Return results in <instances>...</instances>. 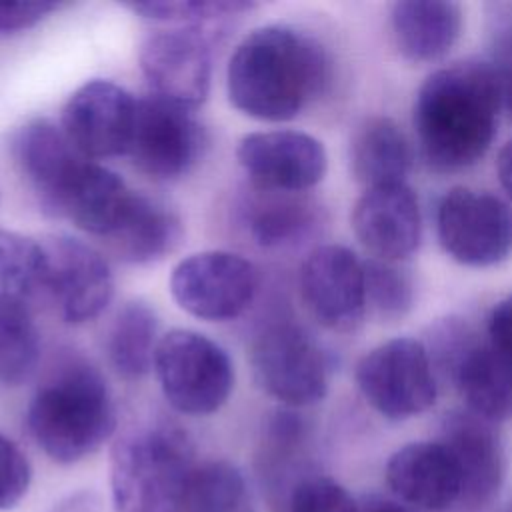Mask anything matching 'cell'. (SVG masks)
<instances>
[{
  "label": "cell",
  "mask_w": 512,
  "mask_h": 512,
  "mask_svg": "<svg viewBox=\"0 0 512 512\" xmlns=\"http://www.w3.org/2000/svg\"><path fill=\"white\" fill-rule=\"evenodd\" d=\"M208 146L204 126L192 110L152 94L138 98L128 156L146 176L162 182L186 176Z\"/></svg>",
  "instance_id": "8fae6325"
},
{
  "label": "cell",
  "mask_w": 512,
  "mask_h": 512,
  "mask_svg": "<svg viewBox=\"0 0 512 512\" xmlns=\"http://www.w3.org/2000/svg\"><path fill=\"white\" fill-rule=\"evenodd\" d=\"M454 382L474 416L492 424L512 418V362L490 344L460 350Z\"/></svg>",
  "instance_id": "603a6c76"
},
{
  "label": "cell",
  "mask_w": 512,
  "mask_h": 512,
  "mask_svg": "<svg viewBox=\"0 0 512 512\" xmlns=\"http://www.w3.org/2000/svg\"><path fill=\"white\" fill-rule=\"evenodd\" d=\"M236 160L250 186L274 192H306L326 174L324 144L312 134L280 128L250 132L236 146Z\"/></svg>",
  "instance_id": "5bb4252c"
},
{
  "label": "cell",
  "mask_w": 512,
  "mask_h": 512,
  "mask_svg": "<svg viewBox=\"0 0 512 512\" xmlns=\"http://www.w3.org/2000/svg\"><path fill=\"white\" fill-rule=\"evenodd\" d=\"M256 266L228 250H202L180 260L170 274L174 302L194 318L228 322L238 318L258 292Z\"/></svg>",
  "instance_id": "ba28073f"
},
{
  "label": "cell",
  "mask_w": 512,
  "mask_h": 512,
  "mask_svg": "<svg viewBox=\"0 0 512 512\" xmlns=\"http://www.w3.org/2000/svg\"><path fill=\"white\" fill-rule=\"evenodd\" d=\"M138 62L152 96L186 110L206 102L212 54L202 28L172 26L152 32L140 46Z\"/></svg>",
  "instance_id": "7c38bea8"
},
{
  "label": "cell",
  "mask_w": 512,
  "mask_h": 512,
  "mask_svg": "<svg viewBox=\"0 0 512 512\" xmlns=\"http://www.w3.org/2000/svg\"><path fill=\"white\" fill-rule=\"evenodd\" d=\"M398 52L410 62H434L446 56L462 32V8L442 0H404L390 12Z\"/></svg>",
  "instance_id": "7402d4cb"
},
{
  "label": "cell",
  "mask_w": 512,
  "mask_h": 512,
  "mask_svg": "<svg viewBox=\"0 0 512 512\" xmlns=\"http://www.w3.org/2000/svg\"><path fill=\"white\" fill-rule=\"evenodd\" d=\"M496 174L498 180L502 184V188L506 190V194L512 198V140L506 142L496 158Z\"/></svg>",
  "instance_id": "d590c367"
},
{
  "label": "cell",
  "mask_w": 512,
  "mask_h": 512,
  "mask_svg": "<svg viewBox=\"0 0 512 512\" xmlns=\"http://www.w3.org/2000/svg\"><path fill=\"white\" fill-rule=\"evenodd\" d=\"M134 190L106 166L86 160L60 198L54 216L70 220L86 234L108 238L120 226Z\"/></svg>",
  "instance_id": "44dd1931"
},
{
  "label": "cell",
  "mask_w": 512,
  "mask_h": 512,
  "mask_svg": "<svg viewBox=\"0 0 512 512\" xmlns=\"http://www.w3.org/2000/svg\"><path fill=\"white\" fill-rule=\"evenodd\" d=\"M40 332L26 298L0 294V386L16 388L36 370Z\"/></svg>",
  "instance_id": "4316f807"
},
{
  "label": "cell",
  "mask_w": 512,
  "mask_h": 512,
  "mask_svg": "<svg viewBox=\"0 0 512 512\" xmlns=\"http://www.w3.org/2000/svg\"><path fill=\"white\" fill-rule=\"evenodd\" d=\"M138 98L112 80L94 78L76 88L62 108L66 138L86 158L128 154Z\"/></svg>",
  "instance_id": "4fadbf2b"
},
{
  "label": "cell",
  "mask_w": 512,
  "mask_h": 512,
  "mask_svg": "<svg viewBox=\"0 0 512 512\" xmlns=\"http://www.w3.org/2000/svg\"><path fill=\"white\" fill-rule=\"evenodd\" d=\"M38 242L42 248L40 288L50 296L62 320L82 324L100 316L114 296L108 260L74 236L52 234Z\"/></svg>",
  "instance_id": "30bf717a"
},
{
  "label": "cell",
  "mask_w": 512,
  "mask_h": 512,
  "mask_svg": "<svg viewBox=\"0 0 512 512\" xmlns=\"http://www.w3.org/2000/svg\"><path fill=\"white\" fill-rule=\"evenodd\" d=\"M436 234L444 252L464 266L500 264L512 254V208L494 194L456 186L438 204Z\"/></svg>",
  "instance_id": "9c48e42d"
},
{
  "label": "cell",
  "mask_w": 512,
  "mask_h": 512,
  "mask_svg": "<svg viewBox=\"0 0 512 512\" xmlns=\"http://www.w3.org/2000/svg\"><path fill=\"white\" fill-rule=\"evenodd\" d=\"M300 294L308 312L326 328H356L366 312L364 262L346 246L314 248L300 268Z\"/></svg>",
  "instance_id": "9a60e30c"
},
{
  "label": "cell",
  "mask_w": 512,
  "mask_h": 512,
  "mask_svg": "<svg viewBox=\"0 0 512 512\" xmlns=\"http://www.w3.org/2000/svg\"><path fill=\"white\" fill-rule=\"evenodd\" d=\"M182 238L180 218L164 202L134 192L120 226L108 236L112 252L128 264H152L170 254Z\"/></svg>",
  "instance_id": "cb8c5ba5"
},
{
  "label": "cell",
  "mask_w": 512,
  "mask_h": 512,
  "mask_svg": "<svg viewBox=\"0 0 512 512\" xmlns=\"http://www.w3.org/2000/svg\"><path fill=\"white\" fill-rule=\"evenodd\" d=\"M354 376L364 400L388 420L414 418L436 402L432 362L416 338H392L372 348Z\"/></svg>",
  "instance_id": "52a82bcc"
},
{
  "label": "cell",
  "mask_w": 512,
  "mask_h": 512,
  "mask_svg": "<svg viewBox=\"0 0 512 512\" xmlns=\"http://www.w3.org/2000/svg\"><path fill=\"white\" fill-rule=\"evenodd\" d=\"M412 150L392 118H364L350 140V168L366 188L406 182Z\"/></svg>",
  "instance_id": "d4e9b609"
},
{
  "label": "cell",
  "mask_w": 512,
  "mask_h": 512,
  "mask_svg": "<svg viewBox=\"0 0 512 512\" xmlns=\"http://www.w3.org/2000/svg\"><path fill=\"white\" fill-rule=\"evenodd\" d=\"M256 4L242 0H178V2H132L128 10L144 20L162 22L168 26H194L204 28L212 22L238 18L250 12Z\"/></svg>",
  "instance_id": "f1b7e54d"
},
{
  "label": "cell",
  "mask_w": 512,
  "mask_h": 512,
  "mask_svg": "<svg viewBox=\"0 0 512 512\" xmlns=\"http://www.w3.org/2000/svg\"><path fill=\"white\" fill-rule=\"evenodd\" d=\"M250 366L260 388L288 408L320 402L328 392V360L298 324H268L250 346Z\"/></svg>",
  "instance_id": "8992f818"
},
{
  "label": "cell",
  "mask_w": 512,
  "mask_h": 512,
  "mask_svg": "<svg viewBox=\"0 0 512 512\" xmlns=\"http://www.w3.org/2000/svg\"><path fill=\"white\" fill-rule=\"evenodd\" d=\"M26 426L54 462L72 464L90 456L116 430V410L104 376L84 362L62 366L34 392Z\"/></svg>",
  "instance_id": "3957f363"
},
{
  "label": "cell",
  "mask_w": 512,
  "mask_h": 512,
  "mask_svg": "<svg viewBox=\"0 0 512 512\" xmlns=\"http://www.w3.org/2000/svg\"><path fill=\"white\" fill-rule=\"evenodd\" d=\"M288 512H356V504L336 480L308 476L290 490Z\"/></svg>",
  "instance_id": "1f68e13d"
},
{
  "label": "cell",
  "mask_w": 512,
  "mask_h": 512,
  "mask_svg": "<svg viewBox=\"0 0 512 512\" xmlns=\"http://www.w3.org/2000/svg\"><path fill=\"white\" fill-rule=\"evenodd\" d=\"M502 108V74L480 60L432 72L414 102L424 160L438 172L474 166L492 146Z\"/></svg>",
  "instance_id": "7a4b0ae2"
},
{
  "label": "cell",
  "mask_w": 512,
  "mask_h": 512,
  "mask_svg": "<svg viewBox=\"0 0 512 512\" xmlns=\"http://www.w3.org/2000/svg\"><path fill=\"white\" fill-rule=\"evenodd\" d=\"M62 4L54 0H0V34L34 28Z\"/></svg>",
  "instance_id": "836d02e7"
},
{
  "label": "cell",
  "mask_w": 512,
  "mask_h": 512,
  "mask_svg": "<svg viewBox=\"0 0 512 512\" xmlns=\"http://www.w3.org/2000/svg\"><path fill=\"white\" fill-rule=\"evenodd\" d=\"M244 496L242 472L232 462L208 460L194 466L180 512H240Z\"/></svg>",
  "instance_id": "83f0119b"
},
{
  "label": "cell",
  "mask_w": 512,
  "mask_h": 512,
  "mask_svg": "<svg viewBox=\"0 0 512 512\" xmlns=\"http://www.w3.org/2000/svg\"><path fill=\"white\" fill-rule=\"evenodd\" d=\"M370 512H416V510L398 502H378Z\"/></svg>",
  "instance_id": "74e56055"
},
{
  "label": "cell",
  "mask_w": 512,
  "mask_h": 512,
  "mask_svg": "<svg viewBox=\"0 0 512 512\" xmlns=\"http://www.w3.org/2000/svg\"><path fill=\"white\" fill-rule=\"evenodd\" d=\"M488 344L512 362V294L500 300L488 316Z\"/></svg>",
  "instance_id": "e575fe53"
},
{
  "label": "cell",
  "mask_w": 512,
  "mask_h": 512,
  "mask_svg": "<svg viewBox=\"0 0 512 512\" xmlns=\"http://www.w3.org/2000/svg\"><path fill=\"white\" fill-rule=\"evenodd\" d=\"M242 226L260 248H290L322 224V206L306 192H274L252 186L240 204Z\"/></svg>",
  "instance_id": "ffe728a7"
},
{
  "label": "cell",
  "mask_w": 512,
  "mask_h": 512,
  "mask_svg": "<svg viewBox=\"0 0 512 512\" xmlns=\"http://www.w3.org/2000/svg\"><path fill=\"white\" fill-rule=\"evenodd\" d=\"M194 450L168 422L126 430L112 448L110 486L116 512H180Z\"/></svg>",
  "instance_id": "277c9868"
},
{
  "label": "cell",
  "mask_w": 512,
  "mask_h": 512,
  "mask_svg": "<svg viewBox=\"0 0 512 512\" xmlns=\"http://www.w3.org/2000/svg\"><path fill=\"white\" fill-rule=\"evenodd\" d=\"M440 442L452 454L460 478L462 500L482 506L494 498L504 478V450L492 422L472 412H452L442 422Z\"/></svg>",
  "instance_id": "d6986e66"
},
{
  "label": "cell",
  "mask_w": 512,
  "mask_h": 512,
  "mask_svg": "<svg viewBox=\"0 0 512 512\" xmlns=\"http://www.w3.org/2000/svg\"><path fill=\"white\" fill-rule=\"evenodd\" d=\"M500 74H502V106H506L512 116V64L506 72H500Z\"/></svg>",
  "instance_id": "8d00e7d4"
},
{
  "label": "cell",
  "mask_w": 512,
  "mask_h": 512,
  "mask_svg": "<svg viewBox=\"0 0 512 512\" xmlns=\"http://www.w3.org/2000/svg\"><path fill=\"white\" fill-rule=\"evenodd\" d=\"M160 342L158 314L146 300L124 302L106 336V352L112 368L126 380H138L154 368Z\"/></svg>",
  "instance_id": "484cf974"
},
{
  "label": "cell",
  "mask_w": 512,
  "mask_h": 512,
  "mask_svg": "<svg viewBox=\"0 0 512 512\" xmlns=\"http://www.w3.org/2000/svg\"><path fill=\"white\" fill-rule=\"evenodd\" d=\"M330 82V58L310 34L262 26L234 48L226 66L230 104L262 122L296 118Z\"/></svg>",
  "instance_id": "6da1fadb"
},
{
  "label": "cell",
  "mask_w": 512,
  "mask_h": 512,
  "mask_svg": "<svg viewBox=\"0 0 512 512\" xmlns=\"http://www.w3.org/2000/svg\"><path fill=\"white\" fill-rule=\"evenodd\" d=\"M386 482L406 504L432 512L446 510L462 496L458 466L440 440L398 448L386 464Z\"/></svg>",
  "instance_id": "ac0fdd59"
},
{
  "label": "cell",
  "mask_w": 512,
  "mask_h": 512,
  "mask_svg": "<svg viewBox=\"0 0 512 512\" xmlns=\"http://www.w3.org/2000/svg\"><path fill=\"white\" fill-rule=\"evenodd\" d=\"M154 372L166 402L180 414L218 412L234 388L228 352L202 332L174 328L160 336Z\"/></svg>",
  "instance_id": "5b68a950"
},
{
  "label": "cell",
  "mask_w": 512,
  "mask_h": 512,
  "mask_svg": "<svg viewBox=\"0 0 512 512\" xmlns=\"http://www.w3.org/2000/svg\"><path fill=\"white\" fill-rule=\"evenodd\" d=\"M10 148L20 174L38 196L40 206L54 216L66 188L90 158L82 156L64 130L46 118H34L20 126L12 136Z\"/></svg>",
  "instance_id": "e0dca14e"
},
{
  "label": "cell",
  "mask_w": 512,
  "mask_h": 512,
  "mask_svg": "<svg viewBox=\"0 0 512 512\" xmlns=\"http://www.w3.org/2000/svg\"><path fill=\"white\" fill-rule=\"evenodd\" d=\"M40 280V242L0 228V294L28 298L34 290H40Z\"/></svg>",
  "instance_id": "f546056e"
},
{
  "label": "cell",
  "mask_w": 512,
  "mask_h": 512,
  "mask_svg": "<svg viewBox=\"0 0 512 512\" xmlns=\"http://www.w3.org/2000/svg\"><path fill=\"white\" fill-rule=\"evenodd\" d=\"M32 466L20 446L0 432V512L14 508L28 492Z\"/></svg>",
  "instance_id": "d6a6232c"
},
{
  "label": "cell",
  "mask_w": 512,
  "mask_h": 512,
  "mask_svg": "<svg viewBox=\"0 0 512 512\" xmlns=\"http://www.w3.org/2000/svg\"><path fill=\"white\" fill-rule=\"evenodd\" d=\"M366 306L380 318H402L414 304L412 276L394 262L370 258L364 262Z\"/></svg>",
  "instance_id": "4dcf8cb0"
},
{
  "label": "cell",
  "mask_w": 512,
  "mask_h": 512,
  "mask_svg": "<svg viewBox=\"0 0 512 512\" xmlns=\"http://www.w3.org/2000/svg\"><path fill=\"white\" fill-rule=\"evenodd\" d=\"M352 228L374 258H408L422 240V214L414 190L406 182L366 188L354 204Z\"/></svg>",
  "instance_id": "2e32d148"
}]
</instances>
